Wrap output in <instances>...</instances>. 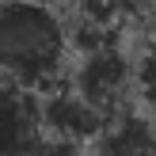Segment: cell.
<instances>
[{"label": "cell", "mask_w": 156, "mask_h": 156, "mask_svg": "<svg viewBox=\"0 0 156 156\" xmlns=\"http://www.w3.org/2000/svg\"><path fill=\"white\" fill-rule=\"evenodd\" d=\"M69 23L53 12L50 0L0 4V80L50 95L69 84Z\"/></svg>", "instance_id": "obj_1"}, {"label": "cell", "mask_w": 156, "mask_h": 156, "mask_svg": "<svg viewBox=\"0 0 156 156\" xmlns=\"http://www.w3.org/2000/svg\"><path fill=\"white\" fill-rule=\"evenodd\" d=\"M69 88L76 95H84L91 107H99L103 114H122L133 91V57L122 46H107V50L80 53L69 73Z\"/></svg>", "instance_id": "obj_2"}, {"label": "cell", "mask_w": 156, "mask_h": 156, "mask_svg": "<svg viewBox=\"0 0 156 156\" xmlns=\"http://www.w3.org/2000/svg\"><path fill=\"white\" fill-rule=\"evenodd\" d=\"M107 126H111V114L91 107L69 84L57 88V91H50V95H42V133L46 137L73 141V145H91Z\"/></svg>", "instance_id": "obj_3"}, {"label": "cell", "mask_w": 156, "mask_h": 156, "mask_svg": "<svg viewBox=\"0 0 156 156\" xmlns=\"http://www.w3.org/2000/svg\"><path fill=\"white\" fill-rule=\"evenodd\" d=\"M42 137V95L0 80V156H34Z\"/></svg>", "instance_id": "obj_4"}, {"label": "cell", "mask_w": 156, "mask_h": 156, "mask_svg": "<svg viewBox=\"0 0 156 156\" xmlns=\"http://www.w3.org/2000/svg\"><path fill=\"white\" fill-rule=\"evenodd\" d=\"M88 156H156V122L145 111H122L88 145Z\"/></svg>", "instance_id": "obj_5"}, {"label": "cell", "mask_w": 156, "mask_h": 156, "mask_svg": "<svg viewBox=\"0 0 156 156\" xmlns=\"http://www.w3.org/2000/svg\"><path fill=\"white\" fill-rule=\"evenodd\" d=\"M133 95L141 111L156 122V23L141 38V50L133 53Z\"/></svg>", "instance_id": "obj_6"}, {"label": "cell", "mask_w": 156, "mask_h": 156, "mask_svg": "<svg viewBox=\"0 0 156 156\" xmlns=\"http://www.w3.org/2000/svg\"><path fill=\"white\" fill-rule=\"evenodd\" d=\"M0 4H4V0H0Z\"/></svg>", "instance_id": "obj_7"}]
</instances>
